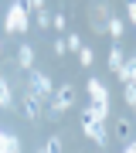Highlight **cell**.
<instances>
[{
    "label": "cell",
    "instance_id": "16",
    "mask_svg": "<svg viewBox=\"0 0 136 153\" xmlns=\"http://www.w3.org/2000/svg\"><path fill=\"white\" fill-rule=\"evenodd\" d=\"M51 27H54V31H68V17L61 14V10H58V14H51Z\"/></svg>",
    "mask_w": 136,
    "mask_h": 153
},
{
    "label": "cell",
    "instance_id": "15",
    "mask_svg": "<svg viewBox=\"0 0 136 153\" xmlns=\"http://www.w3.org/2000/svg\"><path fill=\"white\" fill-rule=\"evenodd\" d=\"M78 61H82V65L88 68V65H92V61H95V51H92V48H85V44H82V48H78Z\"/></svg>",
    "mask_w": 136,
    "mask_h": 153
},
{
    "label": "cell",
    "instance_id": "24",
    "mask_svg": "<svg viewBox=\"0 0 136 153\" xmlns=\"http://www.w3.org/2000/svg\"><path fill=\"white\" fill-rule=\"evenodd\" d=\"M0 58H4V44H0Z\"/></svg>",
    "mask_w": 136,
    "mask_h": 153
},
{
    "label": "cell",
    "instance_id": "4",
    "mask_svg": "<svg viewBox=\"0 0 136 153\" xmlns=\"http://www.w3.org/2000/svg\"><path fill=\"white\" fill-rule=\"evenodd\" d=\"M31 92L38 95V99H51V92H54V82L44 71H38V68H31Z\"/></svg>",
    "mask_w": 136,
    "mask_h": 153
},
{
    "label": "cell",
    "instance_id": "5",
    "mask_svg": "<svg viewBox=\"0 0 136 153\" xmlns=\"http://www.w3.org/2000/svg\"><path fill=\"white\" fill-rule=\"evenodd\" d=\"M85 92H88V99H92V105H109V92H106L102 78H88V82H85Z\"/></svg>",
    "mask_w": 136,
    "mask_h": 153
},
{
    "label": "cell",
    "instance_id": "7",
    "mask_svg": "<svg viewBox=\"0 0 136 153\" xmlns=\"http://www.w3.org/2000/svg\"><path fill=\"white\" fill-rule=\"evenodd\" d=\"M116 75H119V82L126 85V82H136V58H126L123 65H119V71H116Z\"/></svg>",
    "mask_w": 136,
    "mask_h": 153
},
{
    "label": "cell",
    "instance_id": "14",
    "mask_svg": "<svg viewBox=\"0 0 136 153\" xmlns=\"http://www.w3.org/2000/svg\"><path fill=\"white\" fill-rule=\"evenodd\" d=\"M41 150H44V153H61V150H65V143H61V136H48V143H44Z\"/></svg>",
    "mask_w": 136,
    "mask_h": 153
},
{
    "label": "cell",
    "instance_id": "2",
    "mask_svg": "<svg viewBox=\"0 0 136 153\" xmlns=\"http://www.w3.org/2000/svg\"><path fill=\"white\" fill-rule=\"evenodd\" d=\"M71 105H75V88H71V82H61V85L51 92V105H48V109L65 112V109H71Z\"/></svg>",
    "mask_w": 136,
    "mask_h": 153
},
{
    "label": "cell",
    "instance_id": "23",
    "mask_svg": "<svg viewBox=\"0 0 136 153\" xmlns=\"http://www.w3.org/2000/svg\"><path fill=\"white\" fill-rule=\"evenodd\" d=\"M123 153H136V146H133V143H126V150Z\"/></svg>",
    "mask_w": 136,
    "mask_h": 153
},
{
    "label": "cell",
    "instance_id": "19",
    "mask_svg": "<svg viewBox=\"0 0 136 153\" xmlns=\"http://www.w3.org/2000/svg\"><path fill=\"white\" fill-rule=\"evenodd\" d=\"M34 17H38V27H41V31H44V27H51V14H48V10H38Z\"/></svg>",
    "mask_w": 136,
    "mask_h": 153
},
{
    "label": "cell",
    "instance_id": "9",
    "mask_svg": "<svg viewBox=\"0 0 136 153\" xmlns=\"http://www.w3.org/2000/svg\"><path fill=\"white\" fill-rule=\"evenodd\" d=\"M14 105V92H10V82L0 75V109H10Z\"/></svg>",
    "mask_w": 136,
    "mask_h": 153
},
{
    "label": "cell",
    "instance_id": "1",
    "mask_svg": "<svg viewBox=\"0 0 136 153\" xmlns=\"http://www.w3.org/2000/svg\"><path fill=\"white\" fill-rule=\"evenodd\" d=\"M4 27L10 34H24L31 27V10L24 7V0H10V7H7V17H4Z\"/></svg>",
    "mask_w": 136,
    "mask_h": 153
},
{
    "label": "cell",
    "instance_id": "13",
    "mask_svg": "<svg viewBox=\"0 0 136 153\" xmlns=\"http://www.w3.org/2000/svg\"><path fill=\"white\" fill-rule=\"evenodd\" d=\"M116 136H123L126 143H129L133 140V119H119L116 123Z\"/></svg>",
    "mask_w": 136,
    "mask_h": 153
},
{
    "label": "cell",
    "instance_id": "3",
    "mask_svg": "<svg viewBox=\"0 0 136 153\" xmlns=\"http://www.w3.org/2000/svg\"><path fill=\"white\" fill-rule=\"evenodd\" d=\"M82 129H85V136H88V140H95V146H99V150L106 146V140H109V136H106L102 123H99L88 109H82Z\"/></svg>",
    "mask_w": 136,
    "mask_h": 153
},
{
    "label": "cell",
    "instance_id": "25",
    "mask_svg": "<svg viewBox=\"0 0 136 153\" xmlns=\"http://www.w3.org/2000/svg\"><path fill=\"white\" fill-rule=\"evenodd\" d=\"M38 153H44V150H38Z\"/></svg>",
    "mask_w": 136,
    "mask_h": 153
},
{
    "label": "cell",
    "instance_id": "10",
    "mask_svg": "<svg viewBox=\"0 0 136 153\" xmlns=\"http://www.w3.org/2000/svg\"><path fill=\"white\" fill-rule=\"evenodd\" d=\"M0 153H21V143L10 133H4V129H0Z\"/></svg>",
    "mask_w": 136,
    "mask_h": 153
},
{
    "label": "cell",
    "instance_id": "22",
    "mask_svg": "<svg viewBox=\"0 0 136 153\" xmlns=\"http://www.w3.org/2000/svg\"><path fill=\"white\" fill-rule=\"evenodd\" d=\"M54 55H58V58H61V55H68V48H65V38H58V41H54Z\"/></svg>",
    "mask_w": 136,
    "mask_h": 153
},
{
    "label": "cell",
    "instance_id": "18",
    "mask_svg": "<svg viewBox=\"0 0 136 153\" xmlns=\"http://www.w3.org/2000/svg\"><path fill=\"white\" fill-rule=\"evenodd\" d=\"M88 112H92V116H95L99 123H102L106 116H109V105H88Z\"/></svg>",
    "mask_w": 136,
    "mask_h": 153
},
{
    "label": "cell",
    "instance_id": "21",
    "mask_svg": "<svg viewBox=\"0 0 136 153\" xmlns=\"http://www.w3.org/2000/svg\"><path fill=\"white\" fill-rule=\"evenodd\" d=\"M133 21H136V4L126 0V24H133Z\"/></svg>",
    "mask_w": 136,
    "mask_h": 153
},
{
    "label": "cell",
    "instance_id": "8",
    "mask_svg": "<svg viewBox=\"0 0 136 153\" xmlns=\"http://www.w3.org/2000/svg\"><path fill=\"white\" fill-rule=\"evenodd\" d=\"M17 65L27 68V71L34 68V48H31V44H21V48H17Z\"/></svg>",
    "mask_w": 136,
    "mask_h": 153
},
{
    "label": "cell",
    "instance_id": "12",
    "mask_svg": "<svg viewBox=\"0 0 136 153\" xmlns=\"http://www.w3.org/2000/svg\"><path fill=\"white\" fill-rule=\"evenodd\" d=\"M123 61H126V58H123V48H119V41H116V44H112V51H109V68H112V71H119Z\"/></svg>",
    "mask_w": 136,
    "mask_h": 153
},
{
    "label": "cell",
    "instance_id": "20",
    "mask_svg": "<svg viewBox=\"0 0 136 153\" xmlns=\"http://www.w3.org/2000/svg\"><path fill=\"white\" fill-rule=\"evenodd\" d=\"M65 48L68 51H78L82 48V38H78V34H68V38H65Z\"/></svg>",
    "mask_w": 136,
    "mask_h": 153
},
{
    "label": "cell",
    "instance_id": "6",
    "mask_svg": "<svg viewBox=\"0 0 136 153\" xmlns=\"http://www.w3.org/2000/svg\"><path fill=\"white\" fill-rule=\"evenodd\" d=\"M21 112H24V119L38 123V119H41V99L34 95V92H27V95H24V109H21Z\"/></svg>",
    "mask_w": 136,
    "mask_h": 153
},
{
    "label": "cell",
    "instance_id": "11",
    "mask_svg": "<svg viewBox=\"0 0 136 153\" xmlns=\"http://www.w3.org/2000/svg\"><path fill=\"white\" fill-rule=\"evenodd\" d=\"M106 31L112 34V41H123V31H126V24L119 21V17H109V21H106Z\"/></svg>",
    "mask_w": 136,
    "mask_h": 153
},
{
    "label": "cell",
    "instance_id": "17",
    "mask_svg": "<svg viewBox=\"0 0 136 153\" xmlns=\"http://www.w3.org/2000/svg\"><path fill=\"white\" fill-rule=\"evenodd\" d=\"M123 99H126V105H136V85H133V82L123 85Z\"/></svg>",
    "mask_w": 136,
    "mask_h": 153
}]
</instances>
